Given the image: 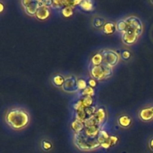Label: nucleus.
Listing matches in <instances>:
<instances>
[{"mask_svg": "<svg viewBox=\"0 0 153 153\" xmlns=\"http://www.w3.org/2000/svg\"><path fill=\"white\" fill-rule=\"evenodd\" d=\"M85 112H86V114L88 116V117H91L94 116L95 114V113L97 112V110H96V108L94 107H90V108H87L85 109Z\"/></svg>", "mask_w": 153, "mask_h": 153, "instance_id": "a878e982", "label": "nucleus"}, {"mask_svg": "<svg viewBox=\"0 0 153 153\" xmlns=\"http://www.w3.org/2000/svg\"><path fill=\"white\" fill-rule=\"evenodd\" d=\"M152 3H153V1H152Z\"/></svg>", "mask_w": 153, "mask_h": 153, "instance_id": "473e14b6", "label": "nucleus"}, {"mask_svg": "<svg viewBox=\"0 0 153 153\" xmlns=\"http://www.w3.org/2000/svg\"><path fill=\"white\" fill-rule=\"evenodd\" d=\"M117 30L121 33H125L127 30V24L125 19H121L117 22Z\"/></svg>", "mask_w": 153, "mask_h": 153, "instance_id": "6ab92c4d", "label": "nucleus"}, {"mask_svg": "<svg viewBox=\"0 0 153 153\" xmlns=\"http://www.w3.org/2000/svg\"><path fill=\"white\" fill-rule=\"evenodd\" d=\"M85 108H80L79 110L76 111V120L79 121H82V122H85L87 119H88V116L86 114V112H85Z\"/></svg>", "mask_w": 153, "mask_h": 153, "instance_id": "f3484780", "label": "nucleus"}, {"mask_svg": "<svg viewBox=\"0 0 153 153\" xmlns=\"http://www.w3.org/2000/svg\"><path fill=\"white\" fill-rule=\"evenodd\" d=\"M49 16H50V10H49V7H46V6L39 7L35 15L37 19L41 21L47 19L49 17Z\"/></svg>", "mask_w": 153, "mask_h": 153, "instance_id": "1a4fd4ad", "label": "nucleus"}, {"mask_svg": "<svg viewBox=\"0 0 153 153\" xmlns=\"http://www.w3.org/2000/svg\"><path fill=\"white\" fill-rule=\"evenodd\" d=\"M103 57V64L110 67H114L119 62L120 57L117 52L112 50H103L101 52Z\"/></svg>", "mask_w": 153, "mask_h": 153, "instance_id": "39448f33", "label": "nucleus"}, {"mask_svg": "<svg viewBox=\"0 0 153 153\" xmlns=\"http://www.w3.org/2000/svg\"><path fill=\"white\" fill-rule=\"evenodd\" d=\"M4 4H3L2 3H1V1H0V13H2L3 10H4Z\"/></svg>", "mask_w": 153, "mask_h": 153, "instance_id": "7c9ffc66", "label": "nucleus"}, {"mask_svg": "<svg viewBox=\"0 0 153 153\" xmlns=\"http://www.w3.org/2000/svg\"><path fill=\"white\" fill-rule=\"evenodd\" d=\"M64 82H65V79L62 76H61V75H57V76H54L53 79H52L53 85L56 87H59V88L63 87Z\"/></svg>", "mask_w": 153, "mask_h": 153, "instance_id": "a211bd4d", "label": "nucleus"}, {"mask_svg": "<svg viewBox=\"0 0 153 153\" xmlns=\"http://www.w3.org/2000/svg\"><path fill=\"white\" fill-rule=\"evenodd\" d=\"M118 123L121 127L123 128H127L129 126L131 123V119L128 115H122L118 119Z\"/></svg>", "mask_w": 153, "mask_h": 153, "instance_id": "ddd939ff", "label": "nucleus"}, {"mask_svg": "<svg viewBox=\"0 0 153 153\" xmlns=\"http://www.w3.org/2000/svg\"><path fill=\"white\" fill-rule=\"evenodd\" d=\"M42 147H43V149H45V150H49V149H50L51 148H52V144H51V143H49V141L44 140V141H43Z\"/></svg>", "mask_w": 153, "mask_h": 153, "instance_id": "bb28decb", "label": "nucleus"}, {"mask_svg": "<svg viewBox=\"0 0 153 153\" xmlns=\"http://www.w3.org/2000/svg\"><path fill=\"white\" fill-rule=\"evenodd\" d=\"M127 24V30L123 34L122 40L126 45L134 44L136 43L143 32V24L141 20L136 16H129L125 19Z\"/></svg>", "mask_w": 153, "mask_h": 153, "instance_id": "f257e3e1", "label": "nucleus"}, {"mask_svg": "<svg viewBox=\"0 0 153 153\" xmlns=\"http://www.w3.org/2000/svg\"><path fill=\"white\" fill-rule=\"evenodd\" d=\"M139 117L143 121H150L151 120H153L152 107L142 109L139 113Z\"/></svg>", "mask_w": 153, "mask_h": 153, "instance_id": "9d476101", "label": "nucleus"}, {"mask_svg": "<svg viewBox=\"0 0 153 153\" xmlns=\"http://www.w3.org/2000/svg\"><path fill=\"white\" fill-rule=\"evenodd\" d=\"M22 7L25 13L29 16H33L36 15L37 9H38V1H21Z\"/></svg>", "mask_w": 153, "mask_h": 153, "instance_id": "0eeeda50", "label": "nucleus"}, {"mask_svg": "<svg viewBox=\"0 0 153 153\" xmlns=\"http://www.w3.org/2000/svg\"><path fill=\"white\" fill-rule=\"evenodd\" d=\"M130 56H131V53H130L128 51L126 50V51H123V52H122V58H123V59H125V60L128 59V58H130Z\"/></svg>", "mask_w": 153, "mask_h": 153, "instance_id": "cd10ccee", "label": "nucleus"}, {"mask_svg": "<svg viewBox=\"0 0 153 153\" xmlns=\"http://www.w3.org/2000/svg\"><path fill=\"white\" fill-rule=\"evenodd\" d=\"M51 7L55 9H61L64 8L65 7V5H64V1H53Z\"/></svg>", "mask_w": 153, "mask_h": 153, "instance_id": "393cba45", "label": "nucleus"}, {"mask_svg": "<svg viewBox=\"0 0 153 153\" xmlns=\"http://www.w3.org/2000/svg\"><path fill=\"white\" fill-rule=\"evenodd\" d=\"M100 130H101V126L98 125L95 126L85 128L83 131L85 134V135H87L90 138L97 139L98 137L99 134H100Z\"/></svg>", "mask_w": 153, "mask_h": 153, "instance_id": "6e6552de", "label": "nucleus"}, {"mask_svg": "<svg viewBox=\"0 0 153 153\" xmlns=\"http://www.w3.org/2000/svg\"><path fill=\"white\" fill-rule=\"evenodd\" d=\"M117 30V24L112 22H107L102 27V32L105 34L110 35L114 34Z\"/></svg>", "mask_w": 153, "mask_h": 153, "instance_id": "9b49d317", "label": "nucleus"}, {"mask_svg": "<svg viewBox=\"0 0 153 153\" xmlns=\"http://www.w3.org/2000/svg\"><path fill=\"white\" fill-rule=\"evenodd\" d=\"M88 84H89V86L91 87L92 88H94V87L97 86V82H96L95 79H91L88 81Z\"/></svg>", "mask_w": 153, "mask_h": 153, "instance_id": "c756f323", "label": "nucleus"}, {"mask_svg": "<svg viewBox=\"0 0 153 153\" xmlns=\"http://www.w3.org/2000/svg\"><path fill=\"white\" fill-rule=\"evenodd\" d=\"M94 94H95V91H94V88H92L90 86H88L85 90H84V91H82V95L84 96V97H94Z\"/></svg>", "mask_w": 153, "mask_h": 153, "instance_id": "412c9836", "label": "nucleus"}, {"mask_svg": "<svg viewBox=\"0 0 153 153\" xmlns=\"http://www.w3.org/2000/svg\"><path fill=\"white\" fill-rule=\"evenodd\" d=\"M30 117L28 114L23 109L19 108H11L5 115V121L7 125L14 130H20L28 124Z\"/></svg>", "mask_w": 153, "mask_h": 153, "instance_id": "f03ea898", "label": "nucleus"}, {"mask_svg": "<svg viewBox=\"0 0 153 153\" xmlns=\"http://www.w3.org/2000/svg\"><path fill=\"white\" fill-rule=\"evenodd\" d=\"M71 128L76 132V134H78V133L82 132L85 129V125L83 122L76 119V120H74L71 123Z\"/></svg>", "mask_w": 153, "mask_h": 153, "instance_id": "f8f14e48", "label": "nucleus"}, {"mask_svg": "<svg viewBox=\"0 0 153 153\" xmlns=\"http://www.w3.org/2000/svg\"><path fill=\"white\" fill-rule=\"evenodd\" d=\"M94 117L97 119L99 124L101 125L102 123L105 119V110L103 108H99L95 113V114H94Z\"/></svg>", "mask_w": 153, "mask_h": 153, "instance_id": "2eb2a0df", "label": "nucleus"}, {"mask_svg": "<svg viewBox=\"0 0 153 153\" xmlns=\"http://www.w3.org/2000/svg\"><path fill=\"white\" fill-rule=\"evenodd\" d=\"M77 85H78V89H79V91H84V90L88 87V84H87L86 81H85V79H78Z\"/></svg>", "mask_w": 153, "mask_h": 153, "instance_id": "b1692460", "label": "nucleus"}, {"mask_svg": "<svg viewBox=\"0 0 153 153\" xmlns=\"http://www.w3.org/2000/svg\"><path fill=\"white\" fill-rule=\"evenodd\" d=\"M152 109H153V107H152Z\"/></svg>", "mask_w": 153, "mask_h": 153, "instance_id": "72a5a7b5", "label": "nucleus"}, {"mask_svg": "<svg viewBox=\"0 0 153 153\" xmlns=\"http://www.w3.org/2000/svg\"><path fill=\"white\" fill-rule=\"evenodd\" d=\"M79 7L82 9V10H85V11H91V10H94V1H82L81 3L79 4Z\"/></svg>", "mask_w": 153, "mask_h": 153, "instance_id": "4468645a", "label": "nucleus"}, {"mask_svg": "<svg viewBox=\"0 0 153 153\" xmlns=\"http://www.w3.org/2000/svg\"><path fill=\"white\" fill-rule=\"evenodd\" d=\"M90 74L95 80L101 81L111 77L113 75V70L105 64H102L100 66L91 65Z\"/></svg>", "mask_w": 153, "mask_h": 153, "instance_id": "20e7f679", "label": "nucleus"}, {"mask_svg": "<svg viewBox=\"0 0 153 153\" xmlns=\"http://www.w3.org/2000/svg\"><path fill=\"white\" fill-rule=\"evenodd\" d=\"M74 143L76 147L82 151H91L101 146L100 142L97 139H92L85 135L84 131L75 134Z\"/></svg>", "mask_w": 153, "mask_h": 153, "instance_id": "7ed1b4c3", "label": "nucleus"}, {"mask_svg": "<svg viewBox=\"0 0 153 153\" xmlns=\"http://www.w3.org/2000/svg\"><path fill=\"white\" fill-rule=\"evenodd\" d=\"M103 64V57L101 53H97L94 55L91 59V64L92 66H100Z\"/></svg>", "mask_w": 153, "mask_h": 153, "instance_id": "dca6fc26", "label": "nucleus"}, {"mask_svg": "<svg viewBox=\"0 0 153 153\" xmlns=\"http://www.w3.org/2000/svg\"><path fill=\"white\" fill-rule=\"evenodd\" d=\"M149 148H150V149H152V150H153V138L151 139L150 141H149Z\"/></svg>", "mask_w": 153, "mask_h": 153, "instance_id": "2f4dec72", "label": "nucleus"}, {"mask_svg": "<svg viewBox=\"0 0 153 153\" xmlns=\"http://www.w3.org/2000/svg\"><path fill=\"white\" fill-rule=\"evenodd\" d=\"M82 106H83L84 108H87L91 107L93 102H94V100H93L92 97H85L82 100Z\"/></svg>", "mask_w": 153, "mask_h": 153, "instance_id": "aec40b11", "label": "nucleus"}, {"mask_svg": "<svg viewBox=\"0 0 153 153\" xmlns=\"http://www.w3.org/2000/svg\"><path fill=\"white\" fill-rule=\"evenodd\" d=\"M105 22L104 19L100 17H96L94 18V20H93V25L96 28H100V27H103V25H105Z\"/></svg>", "mask_w": 153, "mask_h": 153, "instance_id": "5701e85b", "label": "nucleus"}, {"mask_svg": "<svg viewBox=\"0 0 153 153\" xmlns=\"http://www.w3.org/2000/svg\"><path fill=\"white\" fill-rule=\"evenodd\" d=\"M109 140H110L111 144V146H114V145L116 144L117 142L118 141V138L117 137H115V136H111V137H109Z\"/></svg>", "mask_w": 153, "mask_h": 153, "instance_id": "c85d7f7f", "label": "nucleus"}, {"mask_svg": "<svg viewBox=\"0 0 153 153\" xmlns=\"http://www.w3.org/2000/svg\"><path fill=\"white\" fill-rule=\"evenodd\" d=\"M77 81L74 76H69L65 79L62 88L64 91L68 93H75L79 91L77 85Z\"/></svg>", "mask_w": 153, "mask_h": 153, "instance_id": "423d86ee", "label": "nucleus"}, {"mask_svg": "<svg viewBox=\"0 0 153 153\" xmlns=\"http://www.w3.org/2000/svg\"><path fill=\"white\" fill-rule=\"evenodd\" d=\"M61 13H62L63 16L64 17H70L73 14V8L71 7H69V6H67V7H64V8H62Z\"/></svg>", "mask_w": 153, "mask_h": 153, "instance_id": "4be33fe9", "label": "nucleus"}]
</instances>
